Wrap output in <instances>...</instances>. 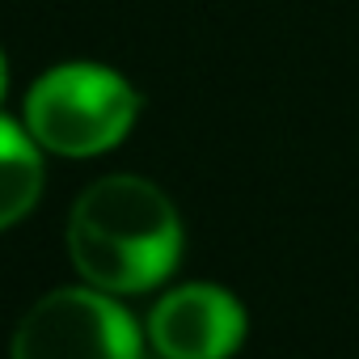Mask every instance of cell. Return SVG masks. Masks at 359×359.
<instances>
[{
	"label": "cell",
	"instance_id": "obj_5",
	"mask_svg": "<svg viewBox=\"0 0 359 359\" xmlns=\"http://www.w3.org/2000/svg\"><path fill=\"white\" fill-rule=\"evenodd\" d=\"M43 191V161L30 144V135L0 118V229L18 224Z\"/></svg>",
	"mask_w": 359,
	"mask_h": 359
},
{
	"label": "cell",
	"instance_id": "obj_2",
	"mask_svg": "<svg viewBox=\"0 0 359 359\" xmlns=\"http://www.w3.org/2000/svg\"><path fill=\"white\" fill-rule=\"evenodd\" d=\"M135 89L97 64H64L47 72L26 97L30 135L64 156H93L114 148L135 123Z\"/></svg>",
	"mask_w": 359,
	"mask_h": 359
},
{
	"label": "cell",
	"instance_id": "obj_3",
	"mask_svg": "<svg viewBox=\"0 0 359 359\" xmlns=\"http://www.w3.org/2000/svg\"><path fill=\"white\" fill-rule=\"evenodd\" d=\"M13 359H140V334L114 300L64 287L22 317Z\"/></svg>",
	"mask_w": 359,
	"mask_h": 359
},
{
	"label": "cell",
	"instance_id": "obj_6",
	"mask_svg": "<svg viewBox=\"0 0 359 359\" xmlns=\"http://www.w3.org/2000/svg\"><path fill=\"white\" fill-rule=\"evenodd\" d=\"M0 97H5V55H0Z\"/></svg>",
	"mask_w": 359,
	"mask_h": 359
},
{
	"label": "cell",
	"instance_id": "obj_4",
	"mask_svg": "<svg viewBox=\"0 0 359 359\" xmlns=\"http://www.w3.org/2000/svg\"><path fill=\"white\" fill-rule=\"evenodd\" d=\"M148 338L161 359H229L245 338V313L224 287L191 283L152 309Z\"/></svg>",
	"mask_w": 359,
	"mask_h": 359
},
{
	"label": "cell",
	"instance_id": "obj_1",
	"mask_svg": "<svg viewBox=\"0 0 359 359\" xmlns=\"http://www.w3.org/2000/svg\"><path fill=\"white\" fill-rule=\"evenodd\" d=\"M76 271L106 292H148L182 254V224L173 203L144 177L114 173L93 182L68 220Z\"/></svg>",
	"mask_w": 359,
	"mask_h": 359
}]
</instances>
